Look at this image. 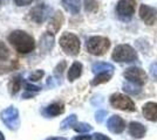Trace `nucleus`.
Wrapping results in <instances>:
<instances>
[{
  "label": "nucleus",
  "instance_id": "nucleus-2",
  "mask_svg": "<svg viewBox=\"0 0 157 140\" xmlns=\"http://www.w3.org/2000/svg\"><path fill=\"white\" fill-rule=\"evenodd\" d=\"M111 59L120 63H131L137 61L138 55L136 50L129 45H118L111 54Z\"/></svg>",
  "mask_w": 157,
  "mask_h": 140
},
{
  "label": "nucleus",
  "instance_id": "nucleus-18",
  "mask_svg": "<svg viewBox=\"0 0 157 140\" xmlns=\"http://www.w3.org/2000/svg\"><path fill=\"white\" fill-rule=\"evenodd\" d=\"M61 4L66 11L72 14H78L81 9V1L80 0H61Z\"/></svg>",
  "mask_w": 157,
  "mask_h": 140
},
{
  "label": "nucleus",
  "instance_id": "nucleus-23",
  "mask_svg": "<svg viewBox=\"0 0 157 140\" xmlns=\"http://www.w3.org/2000/svg\"><path fill=\"white\" fill-rule=\"evenodd\" d=\"M123 91L130 93V95H138L141 92V85L131 83V82H125L123 84Z\"/></svg>",
  "mask_w": 157,
  "mask_h": 140
},
{
  "label": "nucleus",
  "instance_id": "nucleus-3",
  "mask_svg": "<svg viewBox=\"0 0 157 140\" xmlns=\"http://www.w3.org/2000/svg\"><path fill=\"white\" fill-rule=\"evenodd\" d=\"M86 48L89 54L95 55V56H101V55H105L109 50L110 41L105 36H92L87 41Z\"/></svg>",
  "mask_w": 157,
  "mask_h": 140
},
{
  "label": "nucleus",
  "instance_id": "nucleus-29",
  "mask_svg": "<svg viewBox=\"0 0 157 140\" xmlns=\"http://www.w3.org/2000/svg\"><path fill=\"white\" fill-rule=\"evenodd\" d=\"M25 89H26L28 92H39L40 90H41V88L38 87V85H34V84H31V83H28V82H26L25 83Z\"/></svg>",
  "mask_w": 157,
  "mask_h": 140
},
{
  "label": "nucleus",
  "instance_id": "nucleus-15",
  "mask_svg": "<svg viewBox=\"0 0 157 140\" xmlns=\"http://www.w3.org/2000/svg\"><path fill=\"white\" fill-rule=\"evenodd\" d=\"M63 20H65V18H63V15L61 12H56V13L53 15L52 18H51V20H49V25H48V29L51 31V33L54 34L56 33L58 31H59L61 26H62V23H63Z\"/></svg>",
  "mask_w": 157,
  "mask_h": 140
},
{
  "label": "nucleus",
  "instance_id": "nucleus-5",
  "mask_svg": "<svg viewBox=\"0 0 157 140\" xmlns=\"http://www.w3.org/2000/svg\"><path fill=\"white\" fill-rule=\"evenodd\" d=\"M1 121L7 126V128L15 131L20 126V117L19 111L15 106H8L5 110L1 111L0 113Z\"/></svg>",
  "mask_w": 157,
  "mask_h": 140
},
{
  "label": "nucleus",
  "instance_id": "nucleus-11",
  "mask_svg": "<svg viewBox=\"0 0 157 140\" xmlns=\"http://www.w3.org/2000/svg\"><path fill=\"white\" fill-rule=\"evenodd\" d=\"M107 127L108 130L115 134L122 133L125 128V121L120 116H111L107 121Z\"/></svg>",
  "mask_w": 157,
  "mask_h": 140
},
{
  "label": "nucleus",
  "instance_id": "nucleus-19",
  "mask_svg": "<svg viewBox=\"0 0 157 140\" xmlns=\"http://www.w3.org/2000/svg\"><path fill=\"white\" fill-rule=\"evenodd\" d=\"M115 68L110 63H107V62H98V63H94L92 67V70L94 74H102V73H113Z\"/></svg>",
  "mask_w": 157,
  "mask_h": 140
},
{
  "label": "nucleus",
  "instance_id": "nucleus-1",
  "mask_svg": "<svg viewBox=\"0 0 157 140\" xmlns=\"http://www.w3.org/2000/svg\"><path fill=\"white\" fill-rule=\"evenodd\" d=\"M8 42L19 54H28L34 50L35 40L31 34L25 31L17 29L8 35Z\"/></svg>",
  "mask_w": 157,
  "mask_h": 140
},
{
  "label": "nucleus",
  "instance_id": "nucleus-31",
  "mask_svg": "<svg viewBox=\"0 0 157 140\" xmlns=\"http://www.w3.org/2000/svg\"><path fill=\"white\" fill-rule=\"evenodd\" d=\"M13 2L17 6H28L33 2V0H13Z\"/></svg>",
  "mask_w": 157,
  "mask_h": 140
},
{
  "label": "nucleus",
  "instance_id": "nucleus-14",
  "mask_svg": "<svg viewBox=\"0 0 157 140\" xmlns=\"http://www.w3.org/2000/svg\"><path fill=\"white\" fill-rule=\"evenodd\" d=\"M65 112V105L60 102L53 103L42 111V113L45 114L46 117H56L59 114H62Z\"/></svg>",
  "mask_w": 157,
  "mask_h": 140
},
{
  "label": "nucleus",
  "instance_id": "nucleus-17",
  "mask_svg": "<svg viewBox=\"0 0 157 140\" xmlns=\"http://www.w3.org/2000/svg\"><path fill=\"white\" fill-rule=\"evenodd\" d=\"M82 68H83L82 67V63L75 61L72 66H71L69 70H68V74H67L68 81H69V82H73V81H75L76 78H78V77L81 76V74H82Z\"/></svg>",
  "mask_w": 157,
  "mask_h": 140
},
{
  "label": "nucleus",
  "instance_id": "nucleus-27",
  "mask_svg": "<svg viewBox=\"0 0 157 140\" xmlns=\"http://www.w3.org/2000/svg\"><path fill=\"white\" fill-rule=\"evenodd\" d=\"M66 61H61L59 64L55 67L54 69V75L58 77V78H61V76H62V74H63V70L66 69Z\"/></svg>",
  "mask_w": 157,
  "mask_h": 140
},
{
  "label": "nucleus",
  "instance_id": "nucleus-9",
  "mask_svg": "<svg viewBox=\"0 0 157 140\" xmlns=\"http://www.w3.org/2000/svg\"><path fill=\"white\" fill-rule=\"evenodd\" d=\"M138 13L145 25L154 26L157 23V8L155 7H151L149 5H141Z\"/></svg>",
  "mask_w": 157,
  "mask_h": 140
},
{
  "label": "nucleus",
  "instance_id": "nucleus-4",
  "mask_svg": "<svg viewBox=\"0 0 157 140\" xmlns=\"http://www.w3.org/2000/svg\"><path fill=\"white\" fill-rule=\"evenodd\" d=\"M59 42H60V47L62 48V50L67 55L76 56L80 53L81 43H80V39H78L75 34L66 32V33H63L60 36Z\"/></svg>",
  "mask_w": 157,
  "mask_h": 140
},
{
  "label": "nucleus",
  "instance_id": "nucleus-12",
  "mask_svg": "<svg viewBox=\"0 0 157 140\" xmlns=\"http://www.w3.org/2000/svg\"><path fill=\"white\" fill-rule=\"evenodd\" d=\"M142 112L145 119L150 121H157V103L148 102L143 105Z\"/></svg>",
  "mask_w": 157,
  "mask_h": 140
},
{
  "label": "nucleus",
  "instance_id": "nucleus-35",
  "mask_svg": "<svg viewBox=\"0 0 157 140\" xmlns=\"http://www.w3.org/2000/svg\"><path fill=\"white\" fill-rule=\"evenodd\" d=\"M33 96H34V93L28 92V91H27V92H25L24 95H22V98H24V99H28V98H32Z\"/></svg>",
  "mask_w": 157,
  "mask_h": 140
},
{
  "label": "nucleus",
  "instance_id": "nucleus-25",
  "mask_svg": "<svg viewBox=\"0 0 157 140\" xmlns=\"http://www.w3.org/2000/svg\"><path fill=\"white\" fill-rule=\"evenodd\" d=\"M74 130L78 132V133H87V132H90L93 130V126H90L89 124L87 123H78L74 126Z\"/></svg>",
  "mask_w": 157,
  "mask_h": 140
},
{
  "label": "nucleus",
  "instance_id": "nucleus-7",
  "mask_svg": "<svg viewBox=\"0 0 157 140\" xmlns=\"http://www.w3.org/2000/svg\"><path fill=\"white\" fill-rule=\"evenodd\" d=\"M123 76L128 80V82L135 83L138 85H144L147 83V80H148V76H147L145 71L137 67L128 68L123 73Z\"/></svg>",
  "mask_w": 157,
  "mask_h": 140
},
{
  "label": "nucleus",
  "instance_id": "nucleus-28",
  "mask_svg": "<svg viewBox=\"0 0 157 140\" xmlns=\"http://www.w3.org/2000/svg\"><path fill=\"white\" fill-rule=\"evenodd\" d=\"M44 75H45V71H44V70H35V71H33V73L29 75L28 80L31 81V82L40 81L42 77H44Z\"/></svg>",
  "mask_w": 157,
  "mask_h": 140
},
{
  "label": "nucleus",
  "instance_id": "nucleus-24",
  "mask_svg": "<svg viewBox=\"0 0 157 140\" xmlns=\"http://www.w3.org/2000/svg\"><path fill=\"white\" fill-rule=\"evenodd\" d=\"M83 6H85V9L86 12H96L98 9V1H95V0H85L83 1Z\"/></svg>",
  "mask_w": 157,
  "mask_h": 140
},
{
  "label": "nucleus",
  "instance_id": "nucleus-20",
  "mask_svg": "<svg viewBox=\"0 0 157 140\" xmlns=\"http://www.w3.org/2000/svg\"><path fill=\"white\" fill-rule=\"evenodd\" d=\"M21 85H22V80H21V76L17 75L11 78V81L8 82V91L11 95H17L19 92V90L21 89Z\"/></svg>",
  "mask_w": 157,
  "mask_h": 140
},
{
  "label": "nucleus",
  "instance_id": "nucleus-36",
  "mask_svg": "<svg viewBox=\"0 0 157 140\" xmlns=\"http://www.w3.org/2000/svg\"><path fill=\"white\" fill-rule=\"evenodd\" d=\"M46 140H67L63 137H51V138H47Z\"/></svg>",
  "mask_w": 157,
  "mask_h": 140
},
{
  "label": "nucleus",
  "instance_id": "nucleus-34",
  "mask_svg": "<svg viewBox=\"0 0 157 140\" xmlns=\"http://www.w3.org/2000/svg\"><path fill=\"white\" fill-rule=\"evenodd\" d=\"M72 140H92V135H78L73 138Z\"/></svg>",
  "mask_w": 157,
  "mask_h": 140
},
{
  "label": "nucleus",
  "instance_id": "nucleus-38",
  "mask_svg": "<svg viewBox=\"0 0 157 140\" xmlns=\"http://www.w3.org/2000/svg\"><path fill=\"white\" fill-rule=\"evenodd\" d=\"M0 2H1V0H0Z\"/></svg>",
  "mask_w": 157,
  "mask_h": 140
},
{
  "label": "nucleus",
  "instance_id": "nucleus-26",
  "mask_svg": "<svg viewBox=\"0 0 157 140\" xmlns=\"http://www.w3.org/2000/svg\"><path fill=\"white\" fill-rule=\"evenodd\" d=\"M10 55H11L10 49L2 41H0V61H6L10 57Z\"/></svg>",
  "mask_w": 157,
  "mask_h": 140
},
{
  "label": "nucleus",
  "instance_id": "nucleus-21",
  "mask_svg": "<svg viewBox=\"0 0 157 140\" xmlns=\"http://www.w3.org/2000/svg\"><path fill=\"white\" fill-rule=\"evenodd\" d=\"M76 120H78V117H76V114H71L69 117H67L61 124H60V128L61 130H69V128H72L76 125Z\"/></svg>",
  "mask_w": 157,
  "mask_h": 140
},
{
  "label": "nucleus",
  "instance_id": "nucleus-30",
  "mask_svg": "<svg viewBox=\"0 0 157 140\" xmlns=\"http://www.w3.org/2000/svg\"><path fill=\"white\" fill-rule=\"evenodd\" d=\"M105 116H107V111H105V110H98V112L95 113V120L101 124V123L105 120Z\"/></svg>",
  "mask_w": 157,
  "mask_h": 140
},
{
  "label": "nucleus",
  "instance_id": "nucleus-32",
  "mask_svg": "<svg viewBox=\"0 0 157 140\" xmlns=\"http://www.w3.org/2000/svg\"><path fill=\"white\" fill-rule=\"evenodd\" d=\"M150 74H151V76L157 81V62L152 63L150 66Z\"/></svg>",
  "mask_w": 157,
  "mask_h": 140
},
{
  "label": "nucleus",
  "instance_id": "nucleus-37",
  "mask_svg": "<svg viewBox=\"0 0 157 140\" xmlns=\"http://www.w3.org/2000/svg\"><path fill=\"white\" fill-rule=\"evenodd\" d=\"M0 140H5V137H4V134L0 132Z\"/></svg>",
  "mask_w": 157,
  "mask_h": 140
},
{
  "label": "nucleus",
  "instance_id": "nucleus-10",
  "mask_svg": "<svg viewBox=\"0 0 157 140\" xmlns=\"http://www.w3.org/2000/svg\"><path fill=\"white\" fill-rule=\"evenodd\" d=\"M49 12H51L49 7L46 6L45 4H40L38 6L33 7L29 11V18L35 23H42L49 16Z\"/></svg>",
  "mask_w": 157,
  "mask_h": 140
},
{
  "label": "nucleus",
  "instance_id": "nucleus-13",
  "mask_svg": "<svg viewBox=\"0 0 157 140\" xmlns=\"http://www.w3.org/2000/svg\"><path fill=\"white\" fill-rule=\"evenodd\" d=\"M128 130H129V133L132 138L135 139H141L143 138L145 132H147V128L143 124L141 123H137V121H131L128 126Z\"/></svg>",
  "mask_w": 157,
  "mask_h": 140
},
{
  "label": "nucleus",
  "instance_id": "nucleus-16",
  "mask_svg": "<svg viewBox=\"0 0 157 140\" xmlns=\"http://www.w3.org/2000/svg\"><path fill=\"white\" fill-rule=\"evenodd\" d=\"M53 47H54V34H52L51 32H46L40 39V49L47 53Z\"/></svg>",
  "mask_w": 157,
  "mask_h": 140
},
{
  "label": "nucleus",
  "instance_id": "nucleus-33",
  "mask_svg": "<svg viewBox=\"0 0 157 140\" xmlns=\"http://www.w3.org/2000/svg\"><path fill=\"white\" fill-rule=\"evenodd\" d=\"M93 137H94L95 140H111L109 137H107V135H105V134L102 133H95L93 134Z\"/></svg>",
  "mask_w": 157,
  "mask_h": 140
},
{
  "label": "nucleus",
  "instance_id": "nucleus-8",
  "mask_svg": "<svg viewBox=\"0 0 157 140\" xmlns=\"http://www.w3.org/2000/svg\"><path fill=\"white\" fill-rule=\"evenodd\" d=\"M136 11V0H120L116 6V12L118 16L129 19Z\"/></svg>",
  "mask_w": 157,
  "mask_h": 140
},
{
  "label": "nucleus",
  "instance_id": "nucleus-6",
  "mask_svg": "<svg viewBox=\"0 0 157 140\" xmlns=\"http://www.w3.org/2000/svg\"><path fill=\"white\" fill-rule=\"evenodd\" d=\"M111 106L118 109V110H123V111H135V104L129 98L128 96H125L123 93H114L110 96Z\"/></svg>",
  "mask_w": 157,
  "mask_h": 140
},
{
  "label": "nucleus",
  "instance_id": "nucleus-22",
  "mask_svg": "<svg viewBox=\"0 0 157 140\" xmlns=\"http://www.w3.org/2000/svg\"><path fill=\"white\" fill-rule=\"evenodd\" d=\"M111 78V73H102V74H98L94 80L92 81V85H98V84H102V83H105L108 81H110Z\"/></svg>",
  "mask_w": 157,
  "mask_h": 140
}]
</instances>
